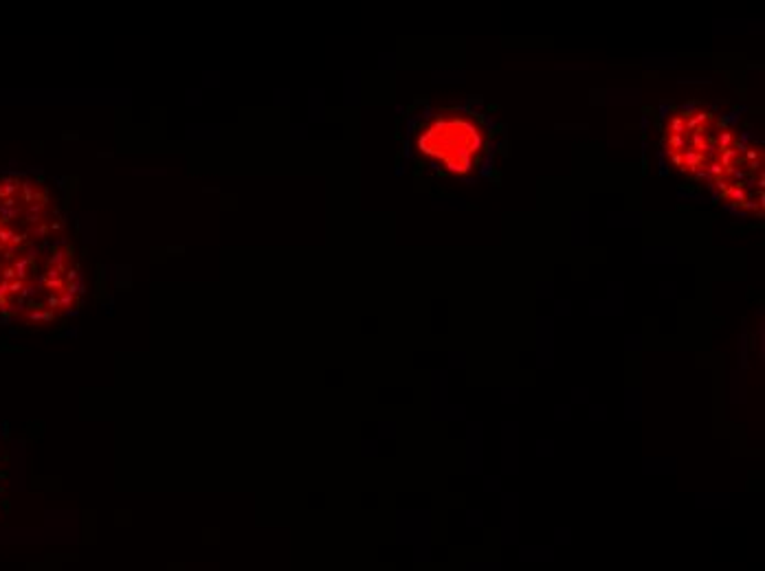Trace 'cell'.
<instances>
[{
  "instance_id": "cell-1",
  "label": "cell",
  "mask_w": 765,
  "mask_h": 571,
  "mask_svg": "<svg viewBox=\"0 0 765 571\" xmlns=\"http://www.w3.org/2000/svg\"><path fill=\"white\" fill-rule=\"evenodd\" d=\"M732 136L710 112H678L664 130V145L680 170L712 176Z\"/></svg>"
},
{
  "instance_id": "cell-2",
  "label": "cell",
  "mask_w": 765,
  "mask_h": 571,
  "mask_svg": "<svg viewBox=\"0 0 765 571\" xmlns=\"http://www.w3.org/2000/svg\"><path fill=\"white\" fill-rule=\"evenodd\" d=\"M418 150L453 174L473 172L484 150V130L468 117L444 112L418 134Z\"/></svg>"
}]
</instances>
